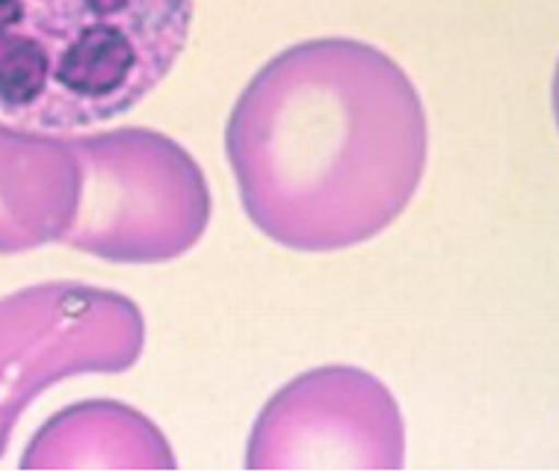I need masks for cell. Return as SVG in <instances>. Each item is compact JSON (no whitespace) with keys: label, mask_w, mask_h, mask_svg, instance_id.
Returning <instances> with one entry per match:
<instances>
[{"label":"cell","mask_w":559,"mask_h":476,"mask_svg":"<svg viewBox=\"0 0 559 476\" xmlns=\"http://www.w3.org/2000/svg\"><path fill=\"white\" fill-rule=\"evenodd\" d=\"M427 152L415 83L358 39H311L273 57L225 128L252 223L294 249H341L394 223Z\"/></svg>","instance_id":"6da1fadb"},{"label":"cell","mask_w":559,"mask_h":476,"mask_svg":"<svg viewBox=\"0 0 559 476\" xmlns=\"http://www.w3.org/2000/svg\"><path fill=\"white\" fill-rule=\"evenodd\" d=\"M195 0H0V116L86 131L143 104L181 60Z\"/></svg>","instance_id":"7a4b0ae2"}]
</instances>
